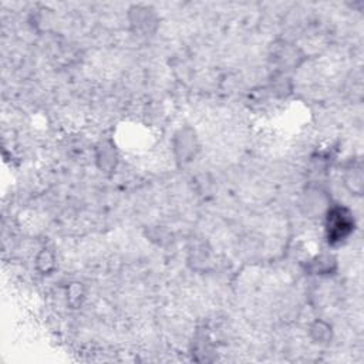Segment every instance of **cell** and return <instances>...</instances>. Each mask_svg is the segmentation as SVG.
Here are the masks:
<instances>
[{"label": "cell", "instance_id": "3957f363", "mask_svg": "<svg viewBox=\"0 0 364 364\" xmlns=\"http://www.w3.org/2000/svg\"><path fill=\"white\" fill-rule=\"evenodd\" d=\"M332 205V198L319 187H309L300 199V209L306 218H323Z\"/></svg>", "mask_w": 364, "mask_h": 364}, {"label": "cell", "instance_id": "ba28073f", "mask_svg": "<svg viewBox=\"0 0 364 364\" xmlns=\"http://www.w3.org/2000/svg\"><path fill=\"white\" fill-rule=\"evenodd\" d=\"M337 269V259L330 253H320L307 265V270L312 275L330 276Z\"/></svg>", "mask_w": 364, "mask_h": 364}, {"label": "cell", "instance_id": "9c48e42d", "mask_svg": "<svg viewBox=\"0 0 364 364\" xmlns=\"http://www.w3.org/2000/svg\"><path fill=\"white\" fill-rule=\"evenodd\" d=\"M34 269L40 273L42 276H50L57 269V258L49 248H42L34 258Z\"/></svg>", "mask_w": 364, "mask_h": 364}, {"label": "cell", "instance_id": "5b68a950", "mask_svg": "<svg viewBox=\"0 0 364 364\" xmlns=\"http://www.w3.org/2000/svg\"><path fill=\"white\" fill-rule=\"evenodd\" d=\"M96 164L99 170L105 175H112L116 171L118 164V154L110 141H103L99 145L96 153Z\"/></svg>", "mask_w": 364, "mask_h": 364}, {"label": "cell", "instance_id": "7a4b0ae2", "mask_svg": "<svg viewBox=\"0 0 364 364\" xmlns=\"http://www.w3.org/2000/svg\"><path fill=\"white\" fill-rule=\"evenodd\" d=\"M201 150V144L196 131L190 125L181 127L172 137V151L175 161L179 167L188 166L192 162Z\"/></svg>", "mask_w": 364, "mask_h": 364}, {"label": "cell", "instance_id": "8992f818", "mask_svg": "<svg viewBox=\"0 0 364 364\" xmlns=\"http://www.w3.org/2000/svg\"><path fill=\"white\" fill-rule=\"evenodd\" d=\"M343 184L352 195L361 196L364 192V172L361 164L353 162L343 172Z\"/></svg>", "mask_w": 364, "mask_h": 364}, {"label": "cell", "instance_id": "277c9868", "mask_svg": "<svg viewBox=\"0 0 364 364\" xmlns=\"http://www.w3.org/2000/svg\"><path fill=\"white\" fill-rule=\"evenodd\" d=\"M129 21L131 29L137 33L148 34L157 29L158 17L155 10L147 5H134L129 9Z\"/></svg>", "mask_w": 364, "mask_h": 364}, {"label": "cell", "instance_id": "6da1fadb", "mask_svg": "<svg viewBox=\"0 0 364 364\" xmlns=\"http://www.w3.org/2000/svg\"><path fill=\"white\" fill-rule=\"evenodd\" d=\"M326 241L330 246L343 245L356 229V218L350 208L332 204L323 216Z\"/></svg>", "mask_w": 364, "mask_h": 364}, {"label": "cell", "instance_id": "52a82bcc", "mask_svg": "<svg viewBox=\"0 0 364 364\" xmlns=\"http://www.w3.org/2000/svg\"><path fill=\"white\" fill-rule=\"evenodd\" d=\"M309 337H311L312 343L320 348L324 346H329L333 341V327L329 322H326L323 319H316L311 324H309Z\"/></svg>", "mask_w": 364, "mask_h": 364}, {"label": "cell", "instance_id": "30bf717a", "mask_svg": "<svg viewBox=\"0 0 364 364\" xmlns=\"http://www.w3.org/2000/svg\"><path fill=\"white\" fill-rule=\"evenodd\" d=\"M86 299V289L80 282H71L66 289V302L71 309H79Z\"/></svg>", "mask_w": 364, "mask_h": 364}]
</instances>
